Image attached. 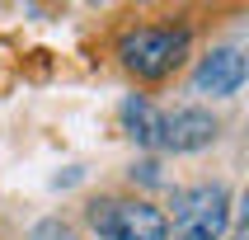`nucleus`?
<instances>
[{"label":"nucleus","mask_w":249,"mask_h":240,"mask_svg":"<svg viewBox=\"0 0 249 240\" xmlns=\"http://www.w3.org/2000/svg\"><path fill=\"white\" fill-rule=\"evenodd\" d=\"M89 226H94L104 240H169V222L165 212L151 207V203H99L89 212Z\"/></svg>","instance_id":"nucleus-3"},{"label":"nucleus","mask_w":249,"mask_h":240,"mask_svg":"<svg viewBox=\"0 0 249 240\" xmlns=\"http://www.w3.org/2000/svg\"><path fill=\"white\" fill-rule=\"evenodd\" d=\"M216 137V123L212 113L202 109H179V113H160V127H155V146L165 151H197Z\"/></svg>","instance_id":"nucleus-4"},{"label":"nucleus","mask_w":249,"mask_h":240,"mask_svg":"<svg viewBox=\"0 0 249 240\" xmlns=\"http://www.w3.org/2000/svg\"><path fill=\"white\" fill-rule=\"evenodd\" d=\"M226 222H231V193L221 184L188 188L174 203V240H221Z\"/></svg>","instance_id":"nucleus-2"},{"label":"nucleus","mask_w":249,"mask_h":240,"mask_svg":"<svg viewBox=\"0 0 249 240\" xmlns=\"http://www.w3.org/2000/svg\"><path fill=\"white\" fill-rule=\"evenodd\" d=\"M123 123H127V132H132L137 141L155 146V127H160V113H155L146 99H127V104H123Z\"/></svg>","instance_id":"nucleus-6"},{"label":"nucleus","mask_w":249,"mask_h":240,"mask_svg":"<svg viewBox=\"0 0 249 240\" xmlns=\"http://www.w3.org/2000/svg\"><path fill=\"white\" fill-rule=\"evenodd\" d=\"M193 85H197V90H207V94H235L240 85H245V56H240L235 47H221V52L202 56Z\"/></svg>","instance_id":"nucleus-5"},{"label":"nucleus","mask_w":249,"mask_h":240,"mask_svg":"<svg viewBox=\"0 0 249 240\" xmlns=\"http://www.w3.org/2000/svg\"><path fill=\"white\" fill-rule=\"evenodd\" d=\"M118 52H123L132 75L160 80V75H169L183 61V52H188V28H137V33L123 38Z\"/></svg>","instance_id":"nucleus-1"}]
</instances>
